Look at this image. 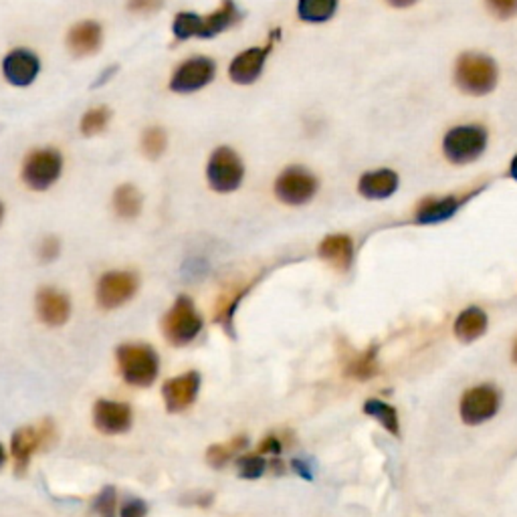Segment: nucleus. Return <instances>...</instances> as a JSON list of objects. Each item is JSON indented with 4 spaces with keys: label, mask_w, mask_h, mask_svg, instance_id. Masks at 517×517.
I'll use <instances>...</instances> for the list:
<instances>
[{
    "label": "nucleus",
    "mask_w": 517,
    "mask_h": 517,
    "mask_svg": "<svg viewBox=\"0 0 517 517\" xmlns=\"http://www.w3.org/2000/svg\"><path fill=\"white\" fill-rule=\"evenodd\" d=\"M401 178L399 174L391 168H378L366 172L358 180V193L368 201H382V198H391L399 190Z\"/></svg>",
    "instance_id": "19"
},
{
    "label": "nucleus",
    "mask_w": 517,
    "mask_h": 517,
    "mask_svg": "<svg viewBox=\"0 0 517 517\" xmlns=\"http://www.w3.org/2000/svg\"><path fill=\"white\" fill-rule=\"evenodd\" d=\"M111 204H114V212L119 219L124 220H134L140 217L142 206H144V196H142L140 188L125 182V185H119L114 190V198H111Z\"/></svg>",
    "instance_id": "22"
},
{
    "label": "nucleus",
    "mask_w": 517,
    "mask_h": 517,
    "mask_svg": "<svg viewBox=\"0 0 517 517\" xmlns=\"http://www.w3.org/2000/svg\"><path fill=\"white\" fill-rule=\"evenodd\" d=\"M217 77V63L206 55H193L180 61L172 71L168 90L177 95H190L209 87Z\"/></svg>",
    "instance_id": "10"
},
{
    "label": "nucleus",
    "mask_w": 517,
    "mask_h": 517,
    "mask_svg": "<svg viewBox=\"0 0 517 517\" xmlns=\"http://www.w3.org/2000/svg\"><path fill=\"white\" fill-rule=\"evenodd\" d=\"M130 404L117 401H98L93 407V425L103 435H122L132 427Z\"/></svg>",
    "instance_id": "16"
},
{
    "label": "nucleus",
    "mask_w": 517,
    "mask_h": 517,
    "mask_svg": "<svg viewBox=\"0 0 517 517\" xmlns=\"http://www.w3.org/2000/svg\"><path fill=\"white\" fill-rule=\"evenodd\" d=\"M245 180V162L230 146L214 148L206 162V182L219 194H230Z\"/></svg>",
    "instance_id": "6"
},
{
    "label": "nucleus",
    "mask_w": 517,
    "mask_h": 517,
    "mask_svg": "<svg viewBox=\"0 0 517 517\" xmlns=\"http://www.w3.org/2000/svg\"><path fill=\"white\" fill-rule=\"evenodd\" d=\"M63 164L65 160H63L61 150L51 146L35 148L22 160L21 178L35 193H45L61 178Z\"/></svg>",
    "instance_id": "4"
},
{
    "label": "nucleus",
    "mask_w": 517,
    "mask_h": 517,
    "mask_svg": "<svg viewBox=\"0 0 517 517\" xmlns=\"http://www.w3.org/2000/svg\"><path fill=\"white\" fill-rule=\"evenodd\" d=\"M259 451H261V452H267V455H280V452L283 451V444H281L280 439H277L275 435H269L267 439L261 441Z\"/></svg>",
    "instance_id": "37"
},
{
    "label": "nucleus",
    "mask_w": 517,
    "mask_h": 517,
    "mask_svg": "<svg viewBox=\"0 0 517 517\" xmlns=\"http://www.w3.org/2000/svg\"><path fill=\"white\" fill-rule=\"evenodd\" d=\"M317 190H320V180L312 170L299 164H291L288 168H283L273 185L277 201L288 206L307 204L309 201H314Z\"/></svg>",
    "instance_id": "8"
},
{
    "label": "nucleus",
    "mask_w": 517,
    "mask_h": 517,
    "mask_svg": "<svg viewBox=\"0 0 517 517\" xmlns=\"http://www.w3.org/2000/svg\"><path fill=\"white\" fill-rule=\"evenodd\" d=\"M116 73H117V65H111L108 71H103L101 77L98 79V83H95L93 87H99V85H103V83H108V79H109L111 75H116Z\"/></svg>",
    "instance_id": "39"
},
{
    "label": "nucleus",
    "mask_w": 517,
    "mask_h": 517,
    "mask_svg": "<svg viewBox=\"0 0 517 517\" xmlns=\"http://www.w3.org/2000/svg\"><path fill=\"white\" fill-rule=\"evenodd\" d=\"M235 465H237L238 477H241V479H246V481L259 479V477H263V473L267 471V461L261 455L238 457L235 461Z\"/></svg>",
    "instance_id": "31"
},
{
    "label": "nucleus",
    "mask_w": 517,
    "mask_h": 517,
    "mask_svg": "<svg viewBox=\"0 0 517 517\" xmlns=\"http://www.w3.org/2000/svg\"><path fill=\"white\" fill-rule=\"evenodd\" d=\"M59 251H61L59 238L49 235L43 238L41 246H39V257H41V261H45V263H51V261L59 257Z\"/></svg>",
    "instance_id": "35"
},
{
    "label": "nucleus",
    "mask_w": 517,
    "mask_h": 517,
    "mask_svg": "<svg viewBox=\"0 0 517 517\" xmlns=\"http://www.w3.org/2000/svg\"><path fill=\"white\" fill-rule=\"evenodd\" d=\"M501 404V394L495 386L477 384L463 394L459 410L461 418L467 425H483L497 415Z\"/></svg>",
    "instance_id": "12"
},
{
    "label": "nucleus",
    "mask_w": 517,
    "mask_h": 517,
    "mask_svg": "<svg viewBox=\"0 0 517 517\" xmlns=\"http://www.w3.org/2000/svg\"><path fill=\"white\" fill-rule=\"evenodd\" d=\"M386 3L391 6H396V9H407V6H412L415 3H418V0H386Z\"/></svg>",
    "instance_id": "40"
},
{
    "label": "nucleus",
    "mask_w": 517,
    "mask_h": 517,
    "mask_svg": "<svg viewBox=\"0 0 517 517\" xmlns=\"http://www.w3.org/2000/svg\"><path fill=\"white\" fill-rule=\"evenodd\" d=\"M55 441L53 420L45 418L37 427H21L13 433L11 452L14 459V473L25 475L35 452L49 447Z\"/></svg>",
    "instance_id": "9"
},
{
    "label": "nucleus",
    "mask_w": 517,
    "mask_h": 517,
    "mask_svg": "<svg viewBox=\"0 0 517 517\" xmlns=\"http://www.w3.org/2000/svg\"><path fill=\"white\" fill-rule=\"evenodd\" d=\"M164 338L172 346H186L202 332V317L188 296H180L162 317Z\"/></svg>",
    "instance_id": "7"
},
{
    "label": "nucleus",
    "mask_w": 517,
    "mask_h": 517,
    "mask_svg": "<svg viewBox=\"0 0 517 517\" xmlns=\"http://www.w3.org/2000/svg\"><path fill=\"white\" fill-rule=\"evenodd\" d=\"M463 202H465V198H461L457 194L425 198V201L418 204L415 219L417 222H420V225H435V222L449 220L451 217H455Z\"/></svg>",
    "instance_id": "20"
},
{
    "label": "nucleus",
    "mask_w": 517,
    "mask_h": 517,
    "mask_svg": "<svg viewBox=\"0 0 517 517\" xmlns=\"http://www.w3.org/2000/svg\"><path fill=\"white\" fill-rule=\"evenodd\" d=\"M146 513H148L146 501L136 497L125 499L122 507H119V517H146Z\"/></svg>",
    "instance_id": "36"
},
{
    "label": "nucleus",
    "mask_w": 517,
    "mask_h": 517,
    "mask_svg": "<svg viewBox=\"0 0 517 517\" xmlns=\"http://www.w3.org/2000/svg\"><path fill=\"white\" fill-rule=\"evenodd\" d=\"M378 372V358H376V348L366 349V352L358 354L354 360L348 362L346 374L356 380H368L374 374Z\"/></svg>",
    "instance_id": "29"
},
{
    "label": "nucleus",
    "mask_w": 517,
    "mask_h": 517,
    "mask_svg": "<svg viewBox=\"0 0 517 517\" xmlns=\"http://www.w3.org/2000/svg\"><path fill=\"white\" fill-rule=\"evenodd\" d=\"M140 288V280L132 271H108L99 277L95 297L101 309H117L125 306Z\"/></svg>",
    "instance_id": "13"
},
{
    "label": "nucleus",
    "mask_w": 517,
    "mask_h": 517,
    "mask_svg": "<svg viewBox=\"0 0 517 517\" xmlns=\"http://www.w3.org/2000/svg\"><path fill=\"white\" fill-rule=\"evenodd\" d=\"M140 150L148 160H160L168 150V132L162 125H148L140 136Z\"/></svg>",
    "instance_id": "26"
},
{
    "label": "nucleus",
    "mask_w": 517,
    "mask_h": 517,
    "mask_svg": "<svg viewBox=\"0 0 517 517\" xmlns=\"http://www.w3.org/2000/svg\"><path fill=\"white\" fill-rule=\"evenodd\" d=\"M338 6L340 0H297L296 13L299 21L309 22V25H322L333 19Z\"/></svg>",
    "instance_id": "24"
},
{
    "label": "nucleus",
    "mask_w": 517,
    "mask_h": 517,
    "mask_svg": "<svg viewBox=\"0 0 517 517\" xmlns=\"http://www.w3.org/2000/svg\"><path fill=\"white\" fill-rule=\"evenodd\" d=\"M497 79V63L483 53H463L455 63V83L467 95L491 93Z\"/></svg>",
    "instance_id": "2"
},
{
    "label": "nucleus",
    "mask_w": 517,
    "mask_h": 517,
    "mask_svg": "<svg viewBox=\"0 0 517 517\" xmlns=\"http://www.w3.org/2000/svg\"><path fill=\"white\" fill-rule=\"evenodd\" d=\"M164 6V0H125V9L132 14H154Z\"/></svg>",
    "instance_id": "33"
},
{
    "label": "nucleus",
    "mask_w": 517,
    "mask_h": 517,
    "mask_svg": "<svg viewBox=\"0 0 517 517\" xmlns=\"http://www.w3.org/2000/svg\"><path fill=\"white\" fill-rule=\"evenodd\" d=\"M4 463H6V451H4L3 444H0V467H3Z\"/></svg>",
    "instance_id": "42"
},
{
    "label": "nucleus",
    "mask_w": 517,
    "mask_h": 517,
    "mask_svg": "<svg viewBox=\"0 0 517 517\" xmlns=\"http://www.w3.org/2000/svg\"><path fill=\"white\" fill-rule=\"evenodd\" d=\"M277 41V30H273L269 41L261 47H249V49L235 55L228 63V79L235 85H253L257 83L265 71V63L271 55Z\"/></svg>",
    "instance_id": "11"
},
{
    "label": "nucleus",
    "mask_w": 517,
    "mask_h": 517,
    "mask_svg": "<svg viewBox=\"0 0 517 517\" xmlns=\"http://www.w3.org/2000/svg\"><path fill=\"white\" fill-rule=\"evenodd\" d=\"M37 314L43 323L51 325V328H59V325L69 322L71 301L59 289L43 288L37 293Z\"/></svg>",
    "instance_id": "18"
},
{
    "label": "nucleus",
    "mask_w": 517,
    "mask_h": 517,
    "mask_svg": "<svg viewBox=\"0 0 517 517\" xmlns=\"http://www.w3.org/2000/svg\"><path fill=\"white\" fill-rule=\"evenodd\" d=\"M246 444H249V439H246L245 435L235 436V439H230L228 443L212 444V447H209V451H206V463L214 469H222L225 465H228L238 452L246 449Z\"/></svg>",
    "instance_id": "27"
},
{
    "label": "nucleus",
    "mask_w": 517,
    "mask_h": 517,
    "mask_svg": "<svg viewBox=\"0 0 517 517\" xmlns=\"http://www.w3.org/2000/svg\"><path fill=\"white\" fill-rule=\"evenodd\" d=\"M489 142V134L479 124L455 125L444 134L443 154L452 164H471L481 158Z\"/></svg>",
    "instance_id": "5"
},
{
    "label": "nucleus",
    "mask_w": 517,
    "mask_h": 517,
    "mask_svg": "<svg viewBox=\"0 0 517 517\" xmlns=\"http://www.w3.org/2000/svg\"><path fill=\"white\" fill-rule=\"evenodd\" d=\"M245 293H246V288L235 289V291H230L228 296L219 299V304H217V322L222 323V328H225L228 333L233 332V325H230V322H233V312L237 309L238 301L245 297Z\"/></svg>",
    "instance_id": "30"
},
{
    "label": "nucleus",
    "mask_w": 517,
    "mask_h": 517,
    "mask_svg": "<svg viewBox=\"0 0 517 517\" xmlns=\"http://www.w3.org/2000/svg\"><path fill=\"white\" fill-rule=\"evenodd\" d=\"M117 368L127 384L148 388L160 370V358L148 344H124L116 349Z\"/></svg>",
    "instance_id": "3"
},
{
    "label": "nucleus",
    "mask_w": 517,
    "mask_h": 517,
    "mask_svg": "<svg viewBox=\"0 0 517 517\" xmlns=\"http://www.w3.org/2000/svg\"><path fill=\"white\" fill-rule=\"evenodd\" d=\"M509 177L517 180V154L512 158V162H509Z\"/></svg>",
    "instance_id": "41"
},
{
    "label": "nucleus",
    "mask_w": 517,
    "mask_h": 517,
    "mask_svg": "<svg viewBox=\"0 0 517 517\" xmlns=\"http://www.w3.org/2000/svg\"><path fill=\"white\" fill-rule=\"evenodd\" d=\"M111 117H114V111L109 106H93L79 119V132H82L83 138L99 136L109 127Z\"/></svg>",
    "instance_id": "25"
},
{
    "label": "nucleus",
    "mask_w": 517,
    "mask_h": 517,
    "mask_svg": "<svg viewBox=\"0 0 517 517\" xmlns=\"http://www.w3.org/2000/svg\"><path fill=\"white\" fill-rule=\"evenodd\" d=\"M513 362L517 364V341L513 344Z\"/></svg>",
    "instance_id": "44"
},
{
    "label": "nucleus",
    "mask_w": 517,
    "mask_h": 517,
    "mask_svg": "<svg viewBox=\"0 0 517 517\" xmlns=\"http://www.w3.org/2000/svg\"><path fill=\"white\" fill-rule=\"evenodd\" d=\"M497 19H512L517 14V0H485Z\"/></svg>",
    "instance_id": "34"
},
{
    "label": "nucleus",
    "mask_w": 517,
    "mask_h": 517,
    "mask_svg": "<svg viewBox=\"0 0 517 517\" xmlns=\"http://www.w3.org/2000/svg\"><path fill=\"white\" fill-rule=\"evenodd\" d=\"M238 21H241V9L235 0H222L209 14H198L194 11L174 14L172 37L177 43H186L190 39H214L235 27Z\"/></svg>",
    "instance_id": "1"
},
{
    "label": "nucleus",
    "mask_w": 517,
    "mask_h": 517,
    "mask_svg": "<svg viewBox=\"0 0 517 517\" xmlns=\"http://www.w3.org/2000/svg\"><path fill=\"white\" fill-rule=\"evenodd\" d=\"M320 257L338 271H346L354 261V243L348 235H328L320 243Z\"/></svg>",
    "instance_id": "21"
},
{
    "label": "nucleus",
    "mask_w": 517,
    "mask_h": 517,
    "mask_svg": "<svg viewBox=\"0 0 517 517\" xmlns=\"http://www.w3.org/2000/svg\"><path fill=\"white\" fill-rule=\"evenodd\" d=\"M3 219H4V204L0 202V222H3Z\"/></svg>",
    "instance_id": "43"
},
{
    "label": "nucleus",
    "mask_w": 517,
    "mask_h": 517,
    "mask_svg": "<svg viewBox=\"0 0 517 517\" xmlns=\"http://www.w3.org/2000/svg\"><path fill=\"white\" fill-rule=\"evenodd\" d=\"M487 332V314L479 307H467L455 320V336L461 341H475Z\"/></svg>",
    "instance_id": "23"
},
{
    "label": "nucleus",
    "mask_w": 517,
    "mask_h": 517,
    "mask_svg": "<svg viewBox=\"0 0 517 517\" xmlns=\"http://www.w3.org/2000/svg\"><path fill=\"white\" fill-rule=\"evenodd\" d=\"M201 374L198 372H185L177 378H170L164 382L162 386V399L166 404V410L172 415L190 409L196 401L198 391H201Z\"/></svg>",
    "instance_id": "15"
},
{
    "label": "nucleus",
    "mask_w": 517,
    "mask_h": 517,
    "mask_svg": "<svg viewBox=\"0 0 517 517\" xmlns=\"http://www.w3.org/2000/svg\"><path fill=\"white\" fill-rule=\"evenodd\" d=\"M364 412L372 418H376L378 423L386 428L388 433L399 435L401 433V423H399V412L391 404L380 401V399H370L364 404Z\"/></svg>",
    "instance_id": "28"
},
{
    "label": "nucleus",
    "mask_w": 517,
    "mask_h": 517,
    "mask_svg": "<svg viewBox=\"0 0 517 517\" xmlns=\"http://www.w3.org/2000/svg\"><path fill=\"white\" fill-rule=\"evenodd\" d=\"M65 45L73 57H91L103 45V27L93 19L79 21L67 30Z\"/></svg>",
    "instance_id": "17"
},
{
    "label": "nucleus",
    "mask_w": 517,
    "mask_h": 517,
    "mask_svg": "<svg viewBox=\"0 0 517 517\" xmlns=\"http://www.w3.org/2000/svg\"><path fill=\"white\" fill-rule=\"evenodd\" d=\"M0 69H3V77L9 85L29 87L41 73V57L29 47H17L4 55Z\"/></svg>",
    "instance_id": "14"
},
{
    "label": "nucleus",
    "mask_w": 517,
    "mask_h": 517,
    "mask_svg": "<svg viewBox=\"0 0 517 517\" xmlns=\"http://www.w3.org/2000/svg\"><path fill=\"white\" fill-rule=\"evenodd\" d=\"M93 509L99 517L117 515V493L114 487H103L93 501Z\"/></svg>",
    "instance_id": "32"
},
{
    "label": "nucleus",
    "mask_w": 517,
    "mask_h": 517,
    "mask_svg": "<svg viewBox=\"0 0 517 517\" xmlns=\"http://www.w3.org/2000/svg\"><path fill=\"white\" fill-rule=\"evenodd\" d=\"M293 471L299 473L304 479H312V469L306 465L304 459H296L293 461Z\"/></svg>",
    "instance_id": "38"
}]
</instances>
